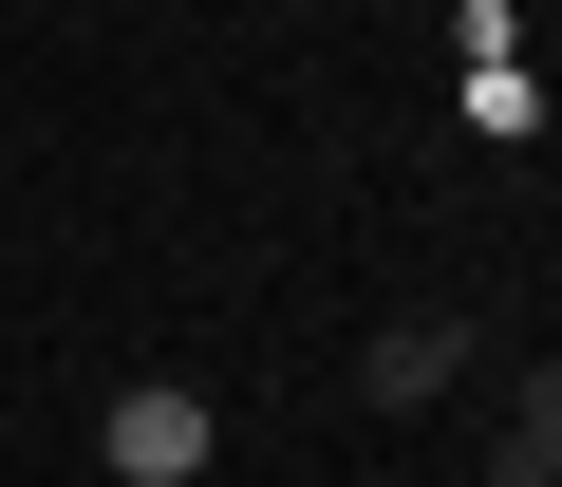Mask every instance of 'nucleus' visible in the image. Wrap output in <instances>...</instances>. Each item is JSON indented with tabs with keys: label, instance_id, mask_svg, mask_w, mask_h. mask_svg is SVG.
Segmentation results:
<instances>
[{
	"label": "nucleus",
	"instance_id": "obj_1",
	"mask_svg": "<svg viewBox=\"0 0 562 487\" xmlns=\"http://www.w3.org/2000/svg\"><path fill=\"white\" fill-rule=\"evenodd\" d=\"M206 450H225V412H206L188 375H132V394L94 412V468H113V487H188Z\"/></svg>",
	"mask_w": 562,
	"mask_h": 487
},
{
	"label": "nucleus",
	"instance_id": "obj_3",
	"mask_svg": "<svg viewBox=\"0 0 562 487\" xmlns=\"http://www.w3.org/2000/svg\"><path fill=\"white\" fill-rule=\"evenodd\" d=\"M450 113H469L487 150H525V132H543V76H525V38H506V57H469V94H450Z\"/></svg>",
	"mask_w": 562,
	"mask_h": 487
},
{
	"label": "nucleus",
	"instance_id": "obj_2",
	"mask_svg": "<svg viewBox=\"0 0 562 487\" xmlns=\"http://www.w3.org/2000/svg\"><path fill=\"white\" fill-rule=\"evenodd\" d=\"M450 375H469V319H431V301H413V319H375V356H357V394H375V412H431Z\"/></svg>",
	"mask_w": 562,
	"mask_h": 487
},
{
	"label": "nucleus",
	"instance_id": "obj_5",
	"mask_svg": "<svg viewBox=\"0 0 562 487\" xmlns=\"http://www.w3.org/2000/svg\"><path fill=\"white\" fill-rule=\"evenodd\" d=\"M487 487H562V468H543V450H487Z\"/></svg>",
	"mask_w": 562,
	"mask_h": 487
},
{
	"label": "nucleus",
	"instance_id": "obj_4",
	"mask_svg": "<svg viewBox=\"0 0 562 487\" xmlns=\"http://www.w3.org/2000/svg\"><path fill=\"white\" fill-rule=\"evenodd\" d=\"M506 450H543V468H562V356H543V375L506 394Z\"/></svg>",
	"mask_w": 562,
	"mask_h": 487
}]
</instances>
